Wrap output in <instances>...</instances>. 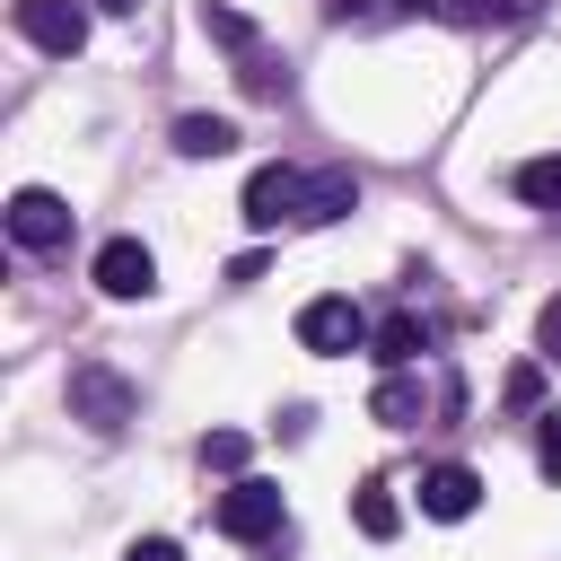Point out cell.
Listing matches in <instances>:
<instances>
[{
  "instance_id": "11",
  "label": "cell",
  "mask_w": 561,
  "mask_h": 561,
  "mask_svg": "<svg viewBox=\"0 0 561 561\" xmlns=\"http://www.w3.org/2000/svg\"><path fill=\"white\" fill-rule=\"evenodd\" d=\"M351 517H359V535H368V543H386V535L403 526V508H394V482H377V473H368V482L351 491Z\"/></svg>"
},
{
  "instance_id": "7",
  "label": "cell",
  "mask_w": 561,
  "mask_h": 561,
  "mask_svg": "<svg viewBox=\"0 0 561 561\" xmlns=\"http://www.w3.org/2000/svg\"><path fill=\"white\" fill-rule=\"evenodd\" d=\"M96 289H105V298H149V289H158V263H149V245H140V237H114V245H96Z\"/></svg>"
},
{
  "instance_id": "3",
  "label": "cell",
  "mask_w": 561,
  "mask_h": 561,
  "mask_svg": "<svg viewBox=\"0 0 561 561\" xmlns=\"http://www.w3.org/2000/svg\"><path fill=\"white\" fill-rule=\"evenodd\" d=\"M9 237H18L26 254H53V245H70V202H61V193H44V184L9 193Z\"/></svg>"
},
{
  "instance_id": "9",
  "label": "cell",
  "mask_w": 561,
  "mask_h": 561,
  "mask_svg": "<svg viewBox=\"0 0 561 561\" xmlns=\"http://www.w3.org/2000/svg\"><path fill=\"white\" fill-rule=\"evenodd\" d=\"M368 412H377V421H386V430H421V421H430V386H421V377H403V368H394V377H386V386H377V394H368Z\"/></svg>"
},
{
  "instance_id": "2",
  "label": "cell",
  "mask_w": 561,
  "mask_h": 561,
  "mask_svg": "<svg viewBox=\"0 0 561 561\" xmlns=\"http://www.w3.org/2000/svg\"><path fill=\"white\" fill-rule=\"evenodd\" d=\"M219 535H237V543H272V535H289L280 482H263V473H237V482L219 491Z\"/></svg>"
},
{
  "instance_id": "6",
  "label": "cell",
  "mask_w": 561,
  "mask_h": 561,
  "mask_svg": "<svg viewBox=\"0 0 561 561\" xmlns=\"http://www.w3.org/2000/svg\"><path fill=\"white\" fill-rule=\"evenodd\" d=\"M18 35L35 53H79L88 44V9L79 0H18Z\"/></svg>"
},
{
  "instance_id": "22",
  "label": "cell",
  "mask_w": 561,
  "mask_h": 561,
  "mask_svg": "<svg viewBox=\"0 0 561 561\" xmlns=\"http://www.w3.org/2000/svg\"><path fill=\"white\" fill-rule=\"evenodd\" d=\"M552 430H561V412H552Z\"/></svg>"
},
{
  "instance_id": "15",
  "label": "cell",
  "mask_w": 561,
  "mask_h": 561,
  "mask_svg": "<svg viewBox=\"0 0 561 561\" xmlns=\"http://www.w3.org/2000/svg\"><path fill=\"white\" fill-rule=\"evenodd\" d=\"M517 193H526L535 210H561V149H552V158H526V167H517Z\"/></svg>"
},
{
  "instance_id": "17",
  "label": "cell",
  "mask_w": 561,
  "mask_h": 561,
  "mask_svg": "<svg viewBox=\"0 0 561 561\" xmlns=\"http://www.w3.org/2000/svg\"><path fill=\"white\" fill-rule=\"evenodd\" d=\"M202 465L210 473H245V430H210L202 438Z\"/></svg>"
},
{
  "instance_id": "21",
  "label": "cell",
  "mask_w": 561,
  "mask_h": 561,
  "mask_svg": "<svg viewBox=\"0 0 561 561\" xmlns=\"http://www.w3.org/2000/svg\"><path fill=\"white\" fill-rule=\"evenodd\" d=\"M123 561H184V552H175V543H167V535H140V543H131V552H123Z\"/></svg>"
},
{
  "instance_id": "16",
  "label": "cell",
  "mask_w": 561,
  "mask_h": 561,
  "mask_svg": "<svg viewBox=\"0 0 561 561\" xmlns=\"http://www.w3.org/2000/svg\"><path fill=\"white\" fill-rule=\"evenodd\" d=\"M202 35H210V44H228V53H254V26H245L237 9H219V0H202Z\"/></svg>"
},
{
  "instance_id": "13",
  "label": "cell",
  "mask_w": 561,
  "mask_h": 561,
  "mask_svg": "<svg viewBox=\"0 0 561 561\" xmlns=\"http://www.w3.org/2000/svg\"><path fill=\"white\" fill-rule=\"evenodd\" d=\"M368 342H377V359H386V368H412V359L430 351V324H421V316H386Z\"/></svg>"
},
{
  "instance_id": "1",
  "label": "cell",
  "mask_w": 561,
  "mask_h": 561,
  "mask_svg": "<svg viewBox=\"0 0 561 561\" xmlns=\"http://www.w3.org/2000/svg\"><path fill=\"white\" fill-rule=\"evenodd\" d=\"M131 412H140V394H131L123 368H105V359L70 368V421H88L96 438H114V430H131Z\"/></svg>"
},
{
  "instance_id": "14",
  "label": "cell",
  "mask_w": 561,
  "mask_h": 561,
  "mask_svg": "<svg viewBox=\"0 0 561 561\" xmlns=\"http://www.w3.org/2000/svg\"><path fill=\"white\" fill-rule=\"evenodd\" d=\"M438 18H456V26H508V18H526V0H430Z\"/></svg>"
},
{
  "instance_id": "12",
  "label": "cell",
  "mask_w": 561,
  "mask_h": 561,
  "mask_svg": "<svg viewBox=\"0 0 561 561\" xmlns=\"http://www.w3.org/2000/svg\"><path fill=\"white\" fill-rule=\"evenodd\" d=\"M175 149H184V158H228V149H237V123H228V114H184V123H175Z\"/></svg>"
},
{
  "instance_id": "4",
  "label": "cell",
  "mask_w": 561,
  "mask_h": 561,
  "mask_svg": "<svg viewBox=\"0 0 561 561\" xmlns=\"http://www.w3.org/2000/svg\"><path fill=\"white\" fill-rule=\"evenodd\" d=\"M298 342H307L316 359H342V351L368 342V316H359L351 298H307V307H298Z\"/></svg>"
},
{
  "instance_id": "8",
  "label": "cell",
  "mask_w": 561,
  "mask_h": 561,
  "mask_svg": "<svg viewBox=\"0 0 561 561\" xmlns=\"http://www.w3.org/2000/svg\"><path fill=\"white\" fill-rule=\"evenodd\" d=\"M473 500H482L473 465H430L421 473V517H473Z\"/></svg>"
},
{
  "instance_id": "20",
  "label": "cell",
  "mask_w": 561,
  "mask_h": 561,
  "mask_svg": "<svg viewBox=\"0 0 561 561\" xmlns=\"http://www.w3.org/2000/svg\"><path fill=\"white\" fill-rule=\"evenodd\" d=\"M508 403L535 412V403H543V368H517V377H508Z\"/></svg>"
},
{
  "instance_id": "5",
  "label": "cell",
  "mask_w": 561,
  "mask_h": 561,
  "mask_svg": "<svg viewBox=\"0 0 561 561\" xmlns=\"http://www.w3.org/2000/svg\"><path fill=\"white\" fill-rule=\"evenodd\" d=\"M307 210V175L298 167H254L245 175V228H280Z\"/></svg>"
},
{
  "instance_id": "19",
  "label": "cell",
  "mask_w": 561,
  "mask_h": 561,
  "mask_svg": "<svg viewBox=\"0 0 561 561\" xmlns=\"http://www.w3.org/2000/svg\"><path fill=\"white\" fill-rule=\"evenodd\" d=\"M535 351L561 359V298H543V316H535Z\"/></svg>"
},
{
  "instance_id": "10",
  "label": "cell",
  "mask_w": 561,
  "mask_h": 561,
  "mask_svg": "<svg viewBox=\"0 0 561 561\" xmlns=\"http://www.w3.org/2000/svg\"><path fill=\"white\" fill-rule=\"evenodd\" d=\"M342 210H359V175L351 167H324V175H307V228H324V219H342Z\"/></svg>"
},
{
  "instance_id": "18",
  "label": "cell",
  "mask_w": 561,
  "mask_h": 561,
  "mask_svg": "<svg viewBox=\"0 0 561 561\" xmlns=\"http://www.w3.org/2000/svg\"><path fill=\"white\" fill-rule=\"evenodd\" d=\"M394 9H421V0H324L333 26H351V18H394Z\"/></svg>"
}]
</instances>
